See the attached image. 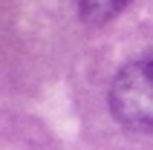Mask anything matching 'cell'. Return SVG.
Here are the masks:
<instances>
[{
  "label": "cell",
  "mask_w": 153,
  "mask_h": 150,
  "mask_svg": "<svg viewBox=\"0 0 153 150\" xmlns=\"http://www.w3.org/2000/svg\"><path fill=\"white\" fill-rule=\"evenodd\" d=\"M107 98L119 124L139 133H153V58L121 67L110 84Z\"/></svg>",
  "instance_id": "1"
},
{
  "label": "cell",
  "mask_w": 153,
  "mask_h": 150,
  "mask_svg": "<svg viewBox=\"0 0 153 150\" xmlns=\"http://www.w3.org/2000/svg\"><path fill=\"white\" fill-rule=\"evenodd\" d=\"M127 3L130 0H78V12H81V17L87 23L101 26L107 20H113Z\"/></svg>",
  "instance_id": "2"
}]
</instances>
